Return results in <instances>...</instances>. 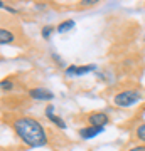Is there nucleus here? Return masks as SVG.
Instances as JSON below:
<instances>
[{
  "label": "nucleus",
  "instance_id": "obj_1",
  "mask_svg": "<svg viewBox=\"0 0 145 151\" xmlns=\"http://www.w3.org/2000/svg\"><path fill=\"white\" fill-rule=\"evenodd\" d=\"M12 128L19 136V139L29 148H39L47 143V134L42 124L34 118H19L12 123Z\"/></svg>",
  "mask_w": 145,
  "mask_h": 151
},
{
  "label": "nucleus",
  "instance_id": "obj_2",
  "mask_svg": "<svg viewBox=\"0 0 145 151\" xmlns=\"http://www.w3.org/2000/svg\"><path fill=\"white\" fill-rule=\"evenodd\" d=\"M142 99V94L135 89H125V91H120L113 96V103L120 106V108H130L133 106L135 103H138Z\"/></svg>",
  "mask_w": 145,
  "mask_h": 151
},
{
  "label": "nucleus",
  "instance_id": "obj_3",
  "mask_svg": "<svg viewBox=\"0 0 145 151\" xmlns=\"http://www.w3.org/2000/svg\"><path fill=\"white\" fill-rule=\"evenodd\" d=\"M29 96L36 99V101H52L54 99V94L47 89H44V87H34L29 91Z\"/></svg>",
  "mask_w": 145,
  "mask_h": 151
},
{
  "label": "nucleus",
  "instance_id": "obj_4",
  "mask_svg": "<svg viewBox=\"0 0 145 151\" xmlns=\"http://www.w3.org/2000/svg\"><path fill=\"white\" fill-rule=\"evenodd\" d=\"M88 123H90V126H101V128H105L110 123V118H108V114L98 111V113H91L88 116Z\"/></svg>",
  "mask_w": 145,
  "mask_h": 151
},
{
  "label": "nucleus",
  "instance_id": "obj_5",
  "mask_svg": "<svg viewBox=\"0 0 145 151\" xmlns=\"http://www.w3.org/2000/svg\"><path fill=\"white\" fill-rule=\"evenodd\" d=\"M103 131H105V128H101V126H86V128L79 129V136L83 139H91L95 136L101 134Z\"/></svg>",
  "mask_w": 145,
  "mask_h": 151
},
{
  "label": "nucleus",
  "instance_id": "obj_6",
  "mask_svg": "<svg viewBox=\"0 0 145 151\" xmlns=\"http://www.w3.org/2000/svg\"><path fill=\"white\" fill-rule=\"evenodd\" d=\"M46 116H47L49 121H51V123H54L58 128L66 129V123L59 118V116H56V114H54V106H47V108H46Z\"/></svg>",
  "mask_w": 145,
  "mask_h": 151
},
{
  "label": "nucleus",
  "instance_id": "obj_7",
  "mask_svg": "<svg viewBox=\"0 0 145 151\" xmlns=\"http://www.w3.org/2000/svg\"><path fill=\"white\" fill-rule=\"evenodd\" d=\"M14 42V34L7 29H0V44H12Z\"/></svg>",
  "mask_w": 145,
  "mask_h": 151
},
{
  "label": "nucleus",
  "instance_id": "obj_8",
  "mask_svg": "<svg viewBox=\"0 0 145 151\" xmlns=\"http://www.w3.org/2000/svg\"><path fill=\"white\" fill-rule=\"evenodd\" d=\"M71 29H74V20H73V19H68V20L61 22L59 25L56 27V30L59 34H64V32H68V30H71Z\"/></svg>",
  "mask_w": 145,
  "mask_h": 151
},
{
  "label": "nucleus",
  "instance_id": "obj_9",
  "mask_svg": "<svg viewBox=\"0 0 145 151\" xmlns=\"http://www.w3.org/2000/svg\"><path fill=\"white\" fill-rule=\"evenodd\" d=\"M95 69H96V65H95V64H90V65H81V67H78V74H76V76H85V74H90V72H93Z\"/></svg>",
  "mask_w": 145,
  "mask_h": 151
},
{
  "label": "nucleus",
  "instance_id": "obj_10",
  "mask_svg": "<svg viewBox=\"0 0 145 151\" xmlns=\"http://www.w3.org/2000/svg\"><path fill=\"white\" fill-rule=\"evenodd\" d=\"M135 136H137V139L145 143V124H138L137 126V129H135Z\"/></svg>",
  "mask_w": 145,
  "mask_h": 151
},
{
  "label": "nucleus",
  "instance_id": "obj_11",
  "mask_svg": "<svg viewBox=\"0 0 145 151\" xmlns=\"http://www.w3.org/2000/svg\"><path fill=\"white\" fill-rule=\"evenodd\" d=\"M52 30H54V27H52V25H44V27H42V32H41V35H42V39H44V40H47V39L51 37V34H52Z\"/></svg>",
  "mask_w": 145,
  "mask_h": 151
},
{
  "label": "nucleus",
  "instance_id": "obj_12",
  "mask_svg": "<svg viewBox=\"0 0 145 151\" xmlns=\"http://www.w3.org/2000/svg\"><path fill=\"white\" fill-rule=\"evenodd\" d=\"M64 74L68 76V77H73V76L78 74V65H68L64 70Z\"/></svg>",
  "mask_w": 145,
  "mask_h": 151
},
{
  "label": "nucleus",
  "instance_id": "obj_13",
  "mask_svg": "<svg viewBox=\"0 0 145 151\" xmlns=\"http://www.w3.org/2000/svg\"><path fill=\"white\" fill-rule=\"evenodd\" d=\"M0 86H2V89H7V91H10L12 87H14V84H12V81H10V79H4Z\"/></svg>",
  "mask_w": 145,
  "mask_h": 151
},
{
  "label": "nucleus",
  "instance_id": "obj_14",
  "mask_svg": "<svg viewBox=\"0 0 145 151\" xmlns=\"http://www.w3.org/2000/svg\"><path fill=\"white\" fill-rule=\"evenodd\" d=\"M0 9H4V10H7V12H12V14H15V9H12V7H7L4 2H0Z\"/></svg>",
  "mask_w": 145,
  "mask_h": 151
},
{
  "label": "nucleus",
  "instance_id": "obj_15",
  "mask_svg": "<svg viewBox=\"0 0 145 151\" xmlns=\"http://www.w3.org/2000/svg\"><path fill=\"white\" fill-rule=\"evenodd\" d=\"M98 0H81V5H95Z\"/></svg>",
  "mask_w": 145,
  "mask_h": 151
},
{
  "label": "nucleus",
  "instance_id": "obj_16",
  "mask_svg": "<svg viewBox=\"0 0 145 151\" xmlns=\"http://www.w3.org/2000/svg\"><path fill=\"white\" fill-rule=\"evenodd\" d=\"M128 151H145V146H133V148L128 150Z\"/></svg>",
  "mask_w": 145,
  "mask_h": 151
}]
</instances>
